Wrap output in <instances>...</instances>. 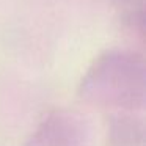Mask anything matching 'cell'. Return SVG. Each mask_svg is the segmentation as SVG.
Here are the masks:
<instances>
[{
	"instance_id": "6da1fadb",
	"label": "cell",
	"mask_w": 146,
	"mask_h": 146,
	"mask_svg": "<svg viewBox=\"0 0 146 146\" xmlns=\"http://www.w3.org/2000/svg\"><path fill=\"white\" fill-rule=\"evenodd\" d=\"M77 94L88 105L138 111L146 101V69L138 54L110 49L94 58L80 80Z\"/></svg>"
},
{
	"instance_id": "7a4b0ae2",
	"label": "cell",
	"mask_w": 146,
	"mask_h": 146,
	"mask_svg": "<svg viewBox=\"0 0 146 146\" xmlns=\"http://www.w3.org/2000/svg\"><path fill=\"white\" fill-rule=\"evenodd\" d=\"M25 146H93L91 127L79 111L57 108L42 118Z\"/></svg>"
},
{
	"instance_id": "3957f363",
	"label": "cell",
	"mask_w": 146,
	"mask_h": 146,
	"mask_svg": "<svg viewBox=\"0 0 146 146\" xmlns=\"http://www.w3.org/2000/svg\"><path fill=\"white\" fill-rule=\"evenodd\" d=\"M107 146H146L145 119L135 111L118 110L107 123Z\"/></svg>"
},
{
	"instance_id": "277c9868",
	"label": "cell",
	"mask_w": 146,
	"mask_h": 146,
	"mask_svg": "<svg viewBox=\"0 0 146 146\" xmlns=\"http://www.w3.org/2000/svg\"><path fill=\"white\" fill-rule=\"evenodd\" d=\"M123 10L121 16L124 17V24L129 29L135 30L140 36H143L145 30V0H111Z\"/></svg>"
}]
</instances>
